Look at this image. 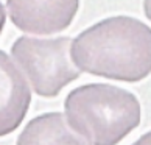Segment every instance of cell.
I'll return each instance as SVG.
<instances>
[{
	"instance_id": "8992f818",
	"label": "cell",
	"mask_w": 151,
	"mask_h": 145,
	"mask_svg": "<svg viewBox=\"0 0 151 145\" xmlns=\"http://www.w3.org/2000/svg\"><path fill=\"white\" fill-rule=\"evenodd\" d=\"M17 145H91L73 131L61 113H47L28 122Z\"/></svg>"
},
{
	"instance_id": "52a82bcc",
	"label": "cell",
	"mask_w": 151,
	"mask_h": 145,
	"mask_svg": "<svg viewBox=\"0 0 151 145\" xmlns=\"http://www.w3.org/2000/svg\"><path fill=\"white\" fill-rule=\"evenodd\" d=\"M132 145H151V131H148L147 134H143L140 139H137Z\"/></svg>"
},
{
	"instance_id": "277c9868",
	"label": "cell",
	"mask_w": 151,
	"mask_h": 145,
	"mask_svg": "<svg viewBox=\"0 0 151 145\" xmlns=\"http://www.w3.org/2000/svg\"><path fill=\"white\" fill-rule=\"evenodd\" d=\"M11 22L27 33L52 35L65 30L72 24L80 2L61 0V2H6Z\"/></svg>"
},
{
	"instance_id": "ba28073f",
	"label": "cell",
	"mask_w": 151,
	"mask_h": 145,
	"mask_svg": "<svg viewBox=\"0 0 151 145\" xmlns=\"http://www.w3.org/2000/svg\"><path fill=\"white\" fill-rule=\"evenodd\" d=\"M3 27H5V8H3V5L0 3V33H2Z\"/></svg>"
},
{
	"instance_id": "7a4b0ae2",
	"label": "cell",
	"mask_w": 151,
	"mask_h": 145,
	"mask_svg": "<svg viewBox=\"0 0 151 145\" xmlns=\"http://www.w3.org/2000/svg\"><path fill=\"white\" fill-rule=\"evenodd\" d=\"M72 130L92 145H117L140 123L137 97L112 84H84L64 102Z\"/></svg>"
},
{
	"instance_id": "9c48e42d",
	"label": "cell",
	"mask_w": 151,
	"mask_h": 145,
	"mask_svg": "<svg viewBox=\"0 0 151 145\" xmlns=\"http://www.w3.org/2000/svg\"><path fill=\"white\" fill-rule=\"evenodd\" d=\"M143 9H145V14H147V17L151 20V0H147V2L143 3Z\"/></svg>"
},
{
	"instance_id": "5b68a950",
	"label": "cell",
	"mask_w": 151,
	"mask_h": 145,
	"mask_svg": "<svg viewBox=\"0 0 151 145\" xmlns=\"http://www.w3.org/2000/svg\"><path fill=\"white\" fill-rule=\"evenodd\" d=\"M31 92L13 59L0 50V136L17 128L30 108Z\"/></svg>"
},
{
	"instance_id": "3957f363",
	"label": "cell",
	"mask_w": 151,
	"mask_h": 145,
	"mask_svg": "<svg viewBox=\"0 0 151 145\" xmlns=\"http://www.w3.org/2000/svg\"><path fill=\"white\" fill-rule=\"evenodd\" d=\"M72 39H36L22 36L11 47V55L28 78L35 92L41 97H56L61 89L81 75L69 55Z\"/></svg>"
},
{
	"instance_id": "6da1fadb",
	"label": "cell",
	"mask_w": 151,
	"mask_h": 145,
	"mask_svg": "<svg viewBox=\"0 0 151 145\" xmlns=\"http://www.w3.org/2000/svg\"><path fill=\"white\" fill-rule=\"evenodd\" d=\"M70 56L87 74L126 83L140 81L151 74V28L128 16L108 17L72 41Z\"/></svg>"
}]
</instances>
